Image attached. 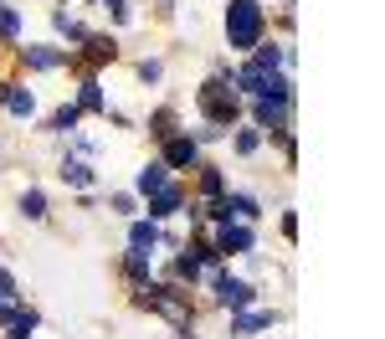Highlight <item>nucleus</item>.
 <instances>
[{
  "instance_id": "nucleus-5",
  "label": "nucleus",
  "mask_w": 385,
  "mask_h": 339,
  "mask_svg": "<svg viewBox=\"0 0 385 339\" xmlns=\"http://www.w3.org/2000/svg\"><path fill=\"white\" fill-rule=\"evenodd\" d=\"M195 139H170L165 144V165H175V170H185V165H195Z\"/></svg>"
},
{
  "instance_id": "nucleus-19",
  "label": "nucleus",
  "mask_w": 385,
  "mask_h": 339,
  "mask_svg": "<svg viewBox=\"0 0 385 339\" xmlns=\"http://www.w3.org/2000/svg\"><path fill=\"white\" fill-rule=\"evenodd\" d=\"M175 272H180V278H201V257H180V263H175Z\"/></svg>"
},
{
  "instance_id": "nucleus-14",
  "label": "nucleus",
  "mask_w": 385,
  "mask_h": 339,
  "mask_svg": "<svg viewBox=\"0 0 385 339\" xmlns=\"http://www.w3.org/2000/svg\"><path fill=\"white\" fill-rule=\"evenodd\" d=\"M129 278H134V283H149V263H144V252H129Z\"/></svg>"
},
{
  "instance_id": "nucleus-9",
  "label": "nucleus",
  "mask_w": 385,
  "mask_h": 339,
  "mask_svg": "<svg viewBox=\"0 0 385 339\" xmlns=\"http://www.w3.org/2000/svg\"><path fill=\"white\" fill-rule=\"evenodd\" d=\"M26 62H31V67H57L62 51H51V47H26Z\"/></svg>"
},
{
  "instance_id": "nucleus-21",
  "label": "nucleus",
  "mask_w": 385,
  "mask_h": 339,
  "mask_svg": "<svg viewBox=\"0 0 385 339\" xmlns=\"http://www.w3.org/2000/svg\"><path fill=\"white\" fill-rule=\"evenodd\" d=\"M159 72H165L159 62H144V67H139V77H144V83H159Z\"/></svg>"
},
{
  "instance_id": "nucleus-17",
  "label": "nucleus",
  "mask_w": 385,
  "mask_h": 339,
  "mask_svg": "<svg viewBox=\"0 0 385 339\" xmlns=\"http://www.w3.org/2000/svg\"><path fill=\"white\" fill-rule=\"evenodd\" d=\"M6 103H10V113H21V119L36 108V98H31V93H6Z\"/></svg>"
},
{
  "instance_id": "nucleus-13",
  "label": "nucleus",
  "mask_w": 385,
  "mask_h": 339,
  "mask_svg": "<svg viewBox=\"0 0 385 339\" xmlns=\"http://www.w3.org/2000/svg\"><path fill=\"white\" fill-rule=\"evenodd\" d=\"M129 237H134V252H144V247H154V242H159V231L149 226V221H139V226L129 231Z\"/></svg>"
},
{
  "instance_id": "nucleus-2",
  "label": "nucleus",
  "mask_w": 385,
  "mask_h": 339,
  "mask_svg": "<svg viewBox=\"0 0 385 339\" xmlns=\"http://www.w3.org/2000/svg\"><path fill=\"white\" fill-rule=\"evenodd\" d=\"M201 108H206L216 124H231V119H236V98L221 93V83H206V88H201Z\"/></svg>"
},
{
  "instance_id": "nucleus-8",
  "label": "nucleus",
  "mask_w": 385,
  "mask_h": 339,
  "mask_svg": "<svg viewBox=\"0 0 385 339\" xmlns=\"http://www.w3.org/2000/svg\"><path fill=\"white\" fill-rule=\"evenodd\" d=\"M165 170H170V165H144V170H139V180H134V185H139V195L165 190Z\"/></svg>"
},
{
  "instance_id": "nucleus-10",
  "label": "nucleus",
  "mask_w": 385,
  "mask_h": 339,
  "mask_svg": "<svg viewBox=\"0 0 385 339\" xmlns=\"http://www.w3.org/2000/svg\"><path fill=\"white\" fill-rule=\"evenodd\" d=\"M21 211L31 216V221H42V216H47V195H42V190H26V195H21Z\"/></svg>"
},
{
  "instance_id": "nucleus-7",
  "label": "nucleus",
  "mask_w": 385,
  "mask_h": 339,
  "mask_svg": "<svg viewBox=\"0 0 385 339\" xmlns=\"http://www.w3.org/2000/svg\"><path fill=\"white\" fill-rule=\"evenodd\" d=\"M283 113H288L283 98H262L257 103V124H268V129H283Z\"/></svg>"
},
{
  "instance_id": "nucleus-4",
  "label": "nucleus",
  "mask_w": 385,
  "mask_h": 339,
  "mask_svg": "<svg viewBox=\"0 0 385 339\" xmlns=\"http://www.w3.org/2000/svg\"><path fill=\"white\" fill-rule=\"evenodd\" d=\"M247 247H252V231H247V226H221L216 257H236V252H247Z\"/></svg>"
},
{
  "instance_id": "nucleus-11",
  "label": "nucleus",
  "mask_w": 385,
  "mask_h": 339,
  "mask_svg": "<svg viewBox=\"0 0 385 339\" xmlns=\"http://www.w3.org/2000/svg\"><path fill=\"white\" fill-rule=\"evenodd\" d=\"M62 180H67V185H92V170L72 160V165H62Z\"/></svg>"
},
{
  "instance_id": "nucleus-20",
  "label": "nucleus",
  "mask_w": 385,
  "mask_h": 339,
  "mask_svg": "<svg viewBox=\"0 0 385 339\" xmlns=\"http://www.w3.org/2000/svg\"><path fill=\"white\" fill-rule=\"evenodd\" d=\"M0 31H6V36L21 31V16H16V10H6V6H0Z\"/></svg>"
},
{
  "instance_id": "nucleus-3",
  "label": "nucleus",
  "mask_w": 385,
  "mask_h": 339,
  "mask_svg": "<svg viewBox=\"0 0 385 339\" xmlns=\"http://www.w3.org/2000/svg\"><path fill=\"white\" fill-rule=\"evenodd\" d=\"M216 298H221L227 308H247V304H252V288H247L242 278H227V272H221V278H216Z\"/></svg>"
},
{
  "instance_id": "nucleus-12",
  "label": "nucleus",
  "mask_w": 385,
  "mask_h": 339,
  "mask_svg": "<svg viewBox=\"0 0 385 339\" xmlns=\"http://www.w3.org/2000/svg\"><path fill=\"white\" fill-rule=\"evenodd\" d=\"M77 108H88V113H98V108H103V93H98V83H92V77L83 83V98H77Z\"/></svg>"
},
{
  "instance_id": "nucleus-6",
  "label": "nucleus",
  "mask_w": 385,
  "mask_h": 339,
  "mask_svg": "<svg viewBox=\"0 0 385 339\" xmlns=\"http://www.w3.org/2000/svg\"><path fill=\"white\" fill-rule=\"evenodd\" d=\"M180 201H185V195H180L175 185H165V190H154V206H149V216H154V221H165V216H175V211H180Z\"/></svg>"
},
{
  "instance_id": "nucleus-1",
  "label": "nucleus",
  "mask_w": 385,
  "mask_h": 339,
  "mask_svg": "<svg viewBox=\"0 0 385 339\" xmlns=\"http://www.w3.org/2000/svg\"><path fill=\"white\" fill-rule=\"evenodd\" d=\"M227 36L236 51H252L262 42V6L257 0H231L227 6Z\"/></svg>"
},
{
  "instance_id": "nucleus-18",
  "label": "nucleus",
  "mask_w": 385,
  "mask_h": 339,
  "mask_svg": "<svg viewBox=\"0 0 385 339\" xmlns=\"http://www.w3.org/2000/svg\"><path fill=\"white\" fill-rule=\"evenodd\" d=\"M272 324V314H247L242 324H236V334H252V329H268Z\"/></svg>"
},
{
  "instance_id": "nucleus-15",
  "label": "nucleus",
  "mask_w": 385,
  "mask_h": 339,
  "mask_svg": "<svg viewBox=\"0 0 385 339\" xmlns=\"http://www.w3.org/2000/svg\"><path fill=\"white\" fill-rule=\"evenodd\" d=\"M227 211H231V216H257V201H252V195H231Z\"/></svg>"
},
{
  "instance_id": "nucleus-22",
  "label": "nucleus",
  "mask_w": 385,
  "mask_h": 339,
  "mask_svg": "<svg viewBox=\"0 0 385 339\" xmlns=\"http://www.w3.org/2000/svg\"><path fill=\"white\" fill-rule=\"evenodd\" d=\"M201 185H206L211 195H216V190H221V175H216V170H211V165H206V175H201Z\"/></svg>"
},
{
  "instance_id": "nucleus-23",
  "label": "nucleus",
  "mask_w": 385,
  "mask_h": 339,
  "mask_svg": "<svg viewBox=\"0 0 385 339\" xmlns=\"http://www.w3.org/2000/svg\"><path fill=\"white\" fill-rule=\"evenodd\" d=\"M0 293H6V298L16 293V278H10V272H0Z\"/></svg>"
},
{
  "instance_id": "nucleus-16",
  "label": "nucleus",
  "mask_w": 385,
  "mask_h": 339,
  "mask_svg": "<svg viewBox=\"0 0 385 339\" xmlns=\"http://www.w3.org/2000/svg\"><path fill=\"white\" fill-rule=\"evenodd\" d=\"M77 113H83V108H77V103H67V108H62L57 119H51V129H57V134H67V129L77 124Z\"/></svg>"
}]
</instances>
